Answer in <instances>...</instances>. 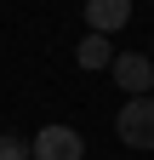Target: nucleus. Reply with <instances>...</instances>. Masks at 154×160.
<instances>
[{
    "instance_id": "7ed1b4c3",
    "label": "nucleus",
    "mask_w": 154,
    "mask_h": 160,
    "mask_svg": "<svg viewBox=\"0 0 154 160\" xmlns=\"http://www.w3.org/2000/svg\"><path fill=\"white\" fill-rule=\"evenodd\" d=\"M114 80H120V92L131 97H148L154 92V63H148V52H114Z\"/></svg>"
},
{
    "instance_id": "f257e3e1",
    "label": "nucleus",
    "mask_w": 154,
    "mask_h": 160,
    "mask_svg": "<svg viewBox=\"0 0 154 160\" xmlns=\"http://www.w3.org/2000/svg\"><path fill=\"white\" fill-rule=\"evenodd\" d=\"M114 132H120L131 149H154V92H148V97H126Z\"/></svg>"
},
{
    "instance_id": "423d86ee",
    "label": "nucleus",
    "mask_w": 154,
    "mask_h": 160,
    "mask_svg": "<svg viewBox=\"0 0 154 160\" xmlns=\"http://www.w3.org/2000/svg\"><path fill=\"white\" fill-rule=\"evenodd\" d=\"M0 160H29V143L12 137V132H0Z\"/></svg>"
},
{
    "instance_id": "20e7f679",
    "label": "nucleus",
    "mask_w": 154,
    "mask_h": 160,
    "mask_svg": "<svg viewBox=\"0 0 154 160\" xmlns=\"http://www.w3.org/2000/svg\"><path fill=\"white\" fill-rule=\"evenodd\" d=\"M86 23L91 34H114L131 23V0H86Z\"/></svg>"
},
{
    "instance_id": "39448f33",
    "label": "nucleus",
    "mask_w": 154,
    "mask_h": 160,
    "mask_svg": "<svg viewBox=\"0 0 154 160\" xmlns=\"http://www.w3.org/2000/svg\"><path fill=\"white\" fill-rule=\"evenodd\" d=\"M74 63H80V69H108V63H114V46H108V34H86L80 46H74Z\"/></svg>"
},
{
    "instance_id": "f03ea898",
    "label": "nucleus",
    "mask_w": 154,
    "mask_h": 160,
    "mask_svg": "<svg viewBox=\"0 0 154 160\" xmlns=\"http://www.w3.org/2000/svg\"><path fill=\"white\" fill-rule=\"evenodd\" d=\"M80 154H86V143L74 126H40L29 143V160H80Z\"/></svg>"
}]
</instances>
